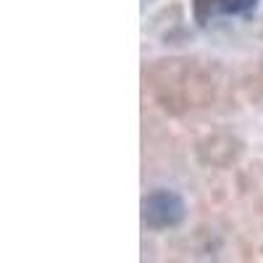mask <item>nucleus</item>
Returning a JSON list of instances; mask_svg holds the SVG:
<instances>
[{
  "label": "nucleus",
  "mask_w": 263,
  "mask_h": 263,
  "mask_svg": "<svg viewBox=\"0 0 263 263\" xmlns=\"http://www.w3.org/2000/svg\"><path fill=\"white\" fill-rule=\"evenodd\" d=\"M142 218L150 229H171L184 218V200L171 190H156L142 200Z\"/></svg>",
  "instance_id": "1"
},
{
  "label": "nucleus",
  "mask_w": 263,
  "mask_h": 263,
  "mask_svg": "<svg viewBox=\"0 0 263 263\" xmlns=\"http://www.w3.org/2000/svg\"><path fill=\"white\" fill-rule=\"evenodd\" d=\"M255 6V0H216V8L221 13H245Z\"/></svg>",
  "instance_id": "2"
}]
</instances>
